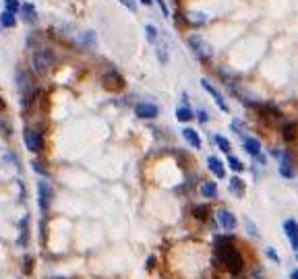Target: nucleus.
Here are the masks:
<instances>
[{
  "label": "nucleus",
  "instance_id": "a211bd4d",
  "mask_svg": "<svg viewBox=\"0 0 298 279\" xmlns=\"http://www.w3.org/2000/svg\"><path fill=\"white\" fill-rule=\"evenodd\" d=\"M193 118H195V112H193L187 104H182V106L176 108V120H178V122H189V120H193Z\"/></svg>",
  "mask_w": 298,
  "mask_h": 279
},
{
  "label": "nucleus",
  "instance_id": "aec40b11",
  "mask_svg": "<svg viewBox=\"0 0 298 279\" xmlns=\"http://www.w3.org/2000/svg\"><path fill=\"white\" fill-rule=\"evenodd\" d=\"M282 137H284V141H286V143H292L294 139H296V124H294V122L284 124V129H282Z\"/></svg>",
  "mask_w": 298,
  "mask_h": 279
},
{
  "label": "nucleus",
  "instance_id": "f3484780",
  "mask_svg": "<svg viewBox=\"0 0 298 279\" xmlns=\"http://www.w3.org/2000/svg\"><path fill=\"white\" fill-rule=\"evenodd\" d=\"M245 188H247V184H245L238 176H232V178H230V182H228V190H230V194L243 197V194H245Z\"/></svg>",
  "mask_w": 298,
  "mask_h": 279
},
{
  "label": "nucleus",
  "instance_id": "c85d7f7f",
  "mask_svg": "<svg viewBox=\"0 0 298 279\" xmlns=\"http://www.w3.org/2000/svg\"><path fill=\"white\" fill-rule=\"evenodd\" d=\"M19 8H21V2H19V0H4V10L12 12V15H17Z\"/></svg>",
  "mask_w": 298,
  "mask_h": 279
},
{
  "label": "nucleus",
  "instance_id": "f704fd0d",
  "mask_svg": "<svg viewBox=\"0 0 298 279\" xmlns=\"http://www.w3.org/2000/svg\"><path fill=\"white\" fill-rule=\"evenodd\" d=\"M197 118H199V122H203V124H205V122H209V114H207L205 110H201V108L197 110Z\"/></svg>",
  "mask_w": 298,
  "mask_h": 279
},
{
  "label": "nucleus",
  "instance_id": "423d86ee",
  "mask_svg": "<svg viewBox=\"0 0 298 279\" xmlns=\"http://www.w3.org/2000/svg\"><path fill=\"white\" fill-rule=\"evenodd\" d=\"M23 141H25V147L29 151H33V153H39L41 149H44V139H41V135L35 129L27 127L23 131Z\"/></svg>",
  "mask_w": 298,
  "mask_h": 279
},
{
  "label": "nucleus",
  "instance_id": "0eeeda50",
  "mask_svg": "<svg viewBox=\"0 0 298 279\" xmlns=\"http://www.w3.org/2000/svg\"><path fill=\"white\" fill-rule=\"evenodd\" d=\"M135 116H139L141 120H153L160 116V108L153 102H139L135 106Z\"/></svg>",
  "mask_w": 298,
  "mask_h": 279
},
{
  "label": "nucleus",
  "instance_id": "cd10ccee",
  "mask_svg": "<svg viewBox=\"0 0 298 279\" xmlns=\"http://www.w3.org/2000/svg\"><path fill=\"white\" fill-rule=\"evenodd\" d=\"M187 23H191V25H203V23H207V15H203V12H193V15H189Z\"/></svg>",
  "mask_w": 298,
  "mask_h": 279
},
{
  "label": "nucleus",
  "instance_id": "a19ab883",
  "mask_svg": "<svg viewBox=\"0 0 298 279\" xmlns=\"http://www.w3.org/2000/svg\"><path fill=\"white\" fill-rule=\"evenodd\" d=\"M153 263H155V257H149V259H147V263H145V267H147V269H151V267H153Z\"/></svg>",
  "mask_w": 298,
  "mask_h": 279
},
{
  "label": "nucleus",
  "instance_id": "9b49d317",
  "mask_svg": "<svg viewBox=\"0 0 298 279\" xmlns=\"http://www.w3.org/2000/svg\"><path fill=\"white\" fill-rule=\"evenodd\" d=\"M284 232H286L290 246L294 253H298V226H296V219H286L284 221Z\"/></svg>",
  "mask_w": 298,
  "mask_h": 279
},
{
  "label": "nucleus",
  "instance_id": "2eb2a0df",
  "mask_svg": "<svg viewBox=\"0 0 298 279\" xmlns=\"http://www.w3.org/2000/svg\"><path fill=\"white\" fill-rule=\"evenodd\" d=\"M19 12H21V17H23L25 23H35V21H37V10H35V6H33L31 2L21 4Z\"/></svg>",
  "mask_w": 298,
  "mask_h": 279
},
{
  "label": "nucleus",
  "instance_id": "6ab92c4d",
  "mask_svg": "<svg viewBox=\"0 0 298 279\" xmlns=\"http://www.w3.org/2000/svg\"><path fill=\"white\" fill-rule=\"evenodd\" d=\"M199 190H201V194L205 199H216L218 197V182H203Z\"/></svg>",
  "mask_w": 298,
  "mask_h": 279
},
{
  "label": "nucleus",
  "instance_id": "6e6552de",
  "mask_svg": "<svg viewBox=\"0 0 298 279\" xmlns=\"http://www.w3.org/2000/svg\"><path fill=\"white\" fill-rule=\"evenodd\" d=\"M201 85H203V89H205L211 97H214V102L218 104V108H220L222 112H226V114H228V112H230V106H228V102H226V97L222 95V91H220L218 87L211 85V83H209L207 79H201Z\"/></svg>",
  "mask_w": 298,
  "mask_h": 279
},
{
  "label": "nucleus",
  "instance_id": "1a4fd4ad",
  "mask_svg": "<svg viewBox=\"0 0 298 279\" xmlns=\"http://www.w3.org/2000/svg\"><path fill=\"white\" fill-rule=\"evenodd\" d=\"M102 83H104V87L110 89V91H120L124 87V79H122V75L118 71H108L104 75Z\"/></svg>",
  "mask_w": 298,
  "mask_h": 279
},
{
  "label": "nucleus",
  "instance_id": "b1692460",
  "mask_svg": "<svg viewBox=\"0 0 298 279\" xmlns=\"http://www.w3.org/2000/svg\"><path fill=\"white\" fill-rule=\"evenodd\" d=\"M79 44H81L83 48H91V46L95 44V35H93V31H85V33H81V35H79Z\"/></svg>",
  "mask_w": 298,
  "mask_h": 279
},
{
  "label": "nucleus",
  "instance_id": "c03bdc74",
  "mask_svg": "<svg viewBox=\"0 0 298 279\" xmlns=\"http://www.w3.org/2000/svg\"><path fill=\"white\" fill-rule=\"evenodd\" d=\"M0 110H4V102H2V97H0Z\"/></svg>",
  "mask_w": 298,
  "mask_h": 279
},
{
  "label": "nucleus",
  "instance_id": "bb28decb",
  "mask_svg": "<svg viewBox=\"0 0 298 279\" xmlns=\"http://www.w3.org/2000/svg\"><path fill=\"white\" fill-rule=\"evenodd\" d=\"M228 165H230V170H234L236 174H240V172H245V167H247V165H245L243 161H240L238 157H234L232 153H230V155H228Z\"/></svg>",
  "mask_w": 298,
  "mask_h": 279
},
{
  "label": "nucleus",
  "instance_id": "4468645a",
  "mask_svg": "<svg viewBox=\"0 0 298 279\" xmlns=\"http://www.w3.org/2000/svg\"><path fill=\"white\" fill-rule=\"evenodd\" d=\"M243 147H245V151L249 153V155H253V157L259 155V153L263 151L259 139H253V137H243Z\"/></svg>",
  "mask_w": 298,
  "mask_h": 279
},
{
  "label": "nucleus",
  "instance_id": "ddd939ff",
  "mask_svg": "<svg viewBox=\"0 0 298 279\" xmlns=\"http://www.w3.org/2000/svg\"><path fill=\"white\" fill-rule=\"evenodd\" d=\"M182 137H184V141H187L193 149H201V137H199V133L195 131V129H191V127H187V129H182Z\"/></svg>",
  "mask_w": 298,
  "mask_h": 279
},
{
  "label": "nucleus",
  "instance_id": "c756f323",
  "mask_svg": "<svg viewBox=\"0 0 298 279\" xmlns=\"http://www.w3.org/2000/svg\"><path fill=\"white\" fill-rule=\"evenodd\" d=\"M31 271H33V257L31 255H25L23 257V273L29 275Z\"/></svg>",
  "mask_w": 298,
  "mask_h": 279
},
{
  "label": "nucleus",
  "instance_id": "f257e3e1",
  "mask_svg": "<svg viewBox=\"0 0 298 279\" xmlns=\"http://www.w3.org/2000/svg\"><path fill=\"white\" fill-rule=\"evenodd\" d=\"M216 257L222 265H226V269L230 271V275H240L245 269V259L238 250L230 244L228 236H218L216 238Z\"/></svg>",
  "mask_w": 298,
  "mask_h": 279
},
{
  "label": "nucleus",
  "instance_id": "7ed1b4c3",
  "mask_svg": "<svg viewBox=\"0 0 298 279\" xmlns=\"http://www.w3.org/2000/svg\"><path fill=\"white\" fill-rule=\"evenodd\" d=\"M187 44H189V48L193 50L195 58H197L199 62L207 64V62L211 60V56H214V50H211V46L207 44V41H205L201 35H191V37L187 39Z\"/></svg>",
  "mask_w": 298,
  "mask_h": 279
},
{
  "label": "nucleus",
  "instance_id": "4c0bfd02",
  "mask_svg": "<svg viewBox=\"0 0 298 279\" xmlns=\"http://www.w3.org/2000/svg\"><path fill=\"white\" fill-rule=\"evenodd\" d=\"M4 159H8L12 165H15V167H19V159H17V155H12V153H6Z\"/></svg>",
  "mask_w": 298,
  "mask_h": 279
},
{
  "label": "nucleus",
  "instance_id": "a878e982",
  "mask_svg": "<svg viewBox=\"0 0 298 279\" xmlns=\"http://www.w3.org/2000/svg\"><path fill=\"white\" fill-rule=\"evenodd\" d=\"M155 54H158V60H160L162 64H168L170 54H168V46H166V44H158V46H155Z\"/></svg>",
  "mask_w": 298,
  "mask_h": 279
},
{
  "label": "nucleus",
  "instance_id": "37998d69",
  "mask_svg": "<svg viewBox=\"0 0 298 279\" xmlns=\"http://www.w3.org/2000/svg\"><path fill=\"white\" fill-rule=\"evenodd\" d=\"M290 279H298V269H294V271L290 273Z\"/></svg>",
  "mask_w": 298,
  "mask_h": 279
},
{
  "label": "nucleus",
  "instance_id": "58836bf2",
  "mask_svg": "<svg viewBox=\"0 0 298 279\" xmlns=\"http://www.w3.org/2000/svg\"><path fill=\"white\" fill-rule=\"evenodd\" d=\"M155 2H158V6L162 8V12H164V17H168L170 12H168V6H166V2H164V0H155Z\"/></svg>",
  "mask_w": 298,
  "mask_h": 279
},
{
  "label": "nucleus",
  "instance_id": "72a5a7b5",
  "mask_svg": "<svg viewBox=\"0 0 298 279\" xmlns=\"http://www.w3.org/2000/svg\"><path fill=\"white\" fill-rule=\"evenodd\" d=\"M0 131H2V135H4V137H10V135H12L10 124H8V122H4L2 118H0Z\"/></svg>",
  "mask_w": 298,
  "mask_h": 279
},
{
  "label": "nucleus",
  "instance_id": "39448f33",
  "mask_svg": "<svg viewBox=\"0 0 298 279\" xmlns=\"http://www.w3.org/2000/svg\"><path fill=\"white\" fill-rule=\"evenodd\" d=\"M272 153L278 157V172H280V176L292 180V178H294V165H292L290 155H288L286 151H278V149H274Z\"/></svg>",
  "mask_w": 298,
  "mask_h": 279
},
{
  "label": "nucleus",
  "instance_id": "79ce46f5",
  "mask_svg": "<svg viewBox=\"0 0 298 279\" xmlns=\"http://www.w3.org/2000/svg\"><path fill=\"white\" fill-rule=\"evenodd\" d=\"M137 2H139V4H147V6H149V4L153 2V0H137Z\"/></svg>",
  "mask_w": 298,
  "mask_h": 279
},
{
  "label": "nucleus",
  "instance_id": "f03ea898",
  "mask_svg": "<svg viewBox=\"0 0 298 279\" xmlns=\"http://www.w3.org/2000/svg\"><path fill=\"white\" fill-rule=\"evenodd\" d=\"M33 71L39 75V77H44L48 75V71L56 64V54L52 48H37L33 52Z\"/></svg>",
  "mask_w": 298,
  "mask_h": 279
},
{
  "label": "nucleus",
  "instance_id": "412c9836",
  "mask_svg": "<svg viewBox=\"0 0 298 279\" xmlns=\"http://www.w3.org/2000/svg\"><path fill=\"white\" fill-rule=\"evenodd\" d=\"M0 25L6 27V29H10V27L17 25V17L12 15V12H8V10H2V12H0Z\"/></svg>",
  "mask_w": 298,
  "mask_h": 279
},
{
  "label": "nucleus",
  "instance_id": "4be33fe9",
  "mask_svg": "<svg viewBox=\"0 0 298 279\" xmlns=\"http://www.w3.org/2000/svg\"><path fill=\"white\" fill-rule=\"evenodd\" d=\"M211 139H214V141H216V145L220 147V151L228 153V155L232 153V143H230V141H228V139H226V137H222V135H214Z\"/></svg>",
  "mask_w": 298,
  "mask_h": 279
},
{
  "label": "nucleus",
  "instance_id": "f8f14e48",
  "mask_svg": "<svg viewBox=\"0 0 298 279\" xmlns=\"http://www.w3.org/2000/svg\"><path fill=\"white\" fill-rule=\"evenodd\" d=\"M207 167H209L211 172H214V176H216L218 180L226 178V167H224V163H222V159H220V157L209 155V157H207Z\"/></svg>",
  "mask_w": 298,
  "mask_h": 279
},
{
  "label": "nucleus",
  "instance_id": "9d476101",
  "mask_svg": "<svg viewBox=\"0 0 298 279\" xmlns=\"http://www.w3.org/2000/svg\"><path fill=\"white\" fill-rule=\"evenodd\" d=\"M218 215V221H220V226L226 230V232H232L236 228V215L232 211H228V209H220V211L216 213Z\"/></svg>",
  "mask_w": 298,
  "mask_h": 279
},
{
  "label": "nucleus",
  "instance_id": "e433bc0d",
  "mask_svg": "<svg viewBox=\"0 0 298 279\" xmlns=\"http://www.w3.org/2000/svg\"><path fill=\"white\" fill-rule=\"evenodd\" d=\"M120 2H122L126 8H131V12H137V2H135V0H120Z\"/></svg>",
  "mask_w": 298,
  "mask_h": 279
},
{
  "label": "nucleus",
  "instance_id": "2f4dec72",
  "mask_svg": "<svg viewBox=\"0 0 298 279\" xmlns=\"http://www.w3.org/2000/svg\"><path fill=\"white\" fill-rule=\"evenodd\" d=\"M245 226H247V230H249V234L253 236V238H259V230H257V226L253 223L251 217H245Z\"/></svg>",
  "mask_w": 298,
  "mask_h": 279
},
{
  "label": "nucleus",
  "instance_id": "dca6fc26",
  "mask_svg": "<svg viewBox=\"0 0 298 279\" xmlns=\"http://www.w3.org/2000/svg\"><path fill=\"white\" fill-rule=\"evenodd\" d=\"M19 226H21V234H19V246H27V244H29V217H23L21 221H19Z\"/></svg>",
  "mask_w": 298,
  "mask_h": 279
},
{
  "label": "nucleus",
  "instance_id": "a18cd8bd",
  "mask_svg": "<svg viewBox=\"0 0 298 279\" xmlns=\"http://www.w3.org/2000/svg\"><path fill=\"white\" fill-rule=\"evenodd\" d=\"M50 279H64V277H50Z\"/></svg>",
  "mask_w": 298,
  "mask_h": 279
},
{
  "label": "nucleus",
  "instance_id": "c9c22d12",
  "mask_svg": "<svg viewBox=\"0 0 298 279\" xmlns=\"http://www.w3.org/2000/svg\"><path fill=\"white\" fill-rule=\"evenodd\" d=\"M265 253H267V257H269V259H272V261H274V263H280V255H278V253H276V250H274V248H272V246H269V248H267V250H265Z\"/></svg>",
  "mask_w": 298,
  "mask_h": 279
},
{
  "label": "nucleus",
  "instance_id": "393cba45",
  "mask_svg": "<svg viewBox=\"0 0 298 279\" xmlns=\"http://www.w3.org/2000/svg\"><path fill=\"white\" fill-rule=\"evenodd\" d=\"M145 39L149 44H158V27L155 25H145Z\"/></svg>",
  "mask_w": 298,
  "mask_h": 279
},
{
  "label": "nucleus",
  "instance_id": "5701e85b",
  "mask_svg": "<svg viewBox=\"0 0 298 279\" xmlns=\"http://www.w3.org/2000/svg\"><path fill=\"white\" fill-rule=\"evenodd\" d=\"M207 215H209V207H207V205H195V207H193V217H195V219L205 221Z\"/></svg>",
  "mask_w": 298,
  "mask_h": 279
},
{
  "label": "nucleus",
  "instance_id": "20e7f679",
  "mask_svg": "<svg viewBox=\"0 0 298 279\" xmlns=\"http://www.w3.org/2000/svg\"><path fill=\"white\" fill-rule=\"evenodd\" d=\"M52 197H54V192H52V186L48 182H37V205H39V211L41 213H48V209L52 205Z\"/></svg>",
  "mask_w": 298,
  "mask_h": 279
},
{
  "label": "nucleus",
  "instance_id": "ea45409f",
  "mask_svg": "<svg viewBox=\"0 0 298 279\" xmlns=\"http://www.w3.org/2000/svg\"><path fill=\"white\" fill-rule=\"evenodd\" d=\"M251 279H265V275H263V271H261V269H255V271H253V275H251Z\"/></svg>",
  "mask_w": 298,
  "mask_h": 279
},
{
  "label": "nucleus",
  "instance_id": "473e14b6",
  "mask_svg": "<svg viewBox=\"0 0 298 279\" xmlns=\"http://www.w3.org/2000/svg\"><path fill=\"white\" fill-rule=\"evenodd\" d=\"M31 167L37 172V174H41V176H48V167H44V163H41L39 159H33L31 161Z\"/></svg>",
  "mask_w": 298,
  "mask_h": 279
},
{
  "label": "nucleus",
  "instance_id": "7c9ffc66",
  "mask_svg": "<svg viewBox=\"0 0 298 279\" xmlns=\"http://www.w3.org/2000/svg\"><path fill=\"white\" fill-rule=\"evenodd\" d=\"M230 129L236 133V135H240V137H245V133H247V129H245V124L240 122V120H232L230 122Z\"/></svg>",
  "mask_w": 298,
  "mask_h": 279
}]
</instances>
